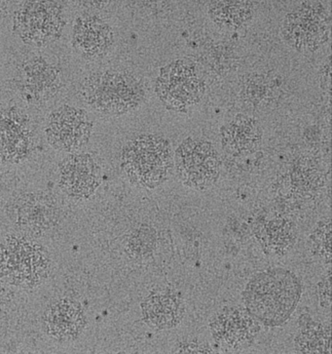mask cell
Returning <instances> with one entry per match:
<instances>
[{
  "label": "cell",
  "mask_w": 332,
  "mask_h": 354,
  "mask_svg": "<svg viewBox=\"0 0 332 354\" xmlns=\"http://www.w3.org/2000/svg\"><path fill=\"white\" fill-rule=\"evenodd\" d=\"M297 277L284 270L260 273L251 280L244 293L248 313L267 326H278L291 315L300 301Z\"/></svg>",
  "instance_id": "6da1fadb"
},
{
  "label": "cell",
  "mask_w": 332,
  "mask_h": 354,
  "mask_svg": "<svg viewBox=\"0 0 332 354\" xmlns=\"http://www.w3.org/2000/svg\"><path fill=\"white\" fill-rule=\"evenodd\" d=\"M79 94L88 108L101 115H125L139 106L144 89L136 77L118 71H95L80 83Z\"/></svg>",
  "instance_id": "7a4b0ae2"
},
{
  "label": "cell",
  "mask_w": 332,
  "mask_h": 354,
  "mask_svg": "<svg viewBox=\"0 0 332 354\" xmlns=\"http://www.w3.org/2000/svg\"><path fill=\"white\" fill-rule=\"evenodd\" d=\"M121 162L133 183L153 189L165 182L172 170L170 144L159 136L142 135L126 145Z\"/></svg>",
  "instance_id": "3957f363"
},
{
  "label": "cell",
  "mask_w": 332,
  "mask_h": 354,
  "mask_svg": "<svg viewBox=\"0 0 332 354\" xmlns=\"http://www.w3.org/2000/svg\"><path fill=\"white\" fill-rule=\"evenodd\" d=\"M66 21L55 0H27L16 11L14 30L23 44L42 47L60 39Z\"/></svg>",
  "instance_id": "277c9868"
},
{
  "label": "cell",
  "mask_w": 332,
  "mask_h": 354,
  "mask_svg": "<svg viewBox=\"0 0 332 354\" xmlns=\"http://www.w3.org/2000/svg\"><path fill=\"white\" fill-rule=\"evenodd\" d=\"M175 165L179 179L196 189H208L219 175V158L210 142L188 139L175 153Z\"/></svg>",
  "instance_id": "5b68a950"
},
{
  "label": "cell",
  "mask_w": 332,
  "mask_h": 354,
  "mask_svg": "<svg viewBox=\"0 0 332 354\" xmlns=\"http://www.w3.org/2000/svg\"><path fill=\"white\" fill-rule=\"evenodd\" d=\"M93 126L84 109L63 104L50 113L45 134L53 149L72 153L86 146Z\"/></svg>",
  "instance_id": "8992f818"
},
{
  "label": "cell",
  "mask_w": 332,
  "mask_h": 354,
  "mask_svg": "<svg viewBox=\"0 0 332 354\" xmlns=\"http://www.w3.org/2000/svg\"><path fill=\"white\" fill-rule=\"evenodd\" d=\"M329 17L324 7L317 3H304L284 19V39L295 48H318L326 40Z\"/></svg>",
  "instance_id": "52a82bcc"
},
{
  "label": "cell",
  "mask_w": 332,
  "mask_h": 354,
  "mask_svg": "<svg viewBox=\"0 0 332 354\" xmlns=\"http://www.w3.org/2000/svg\"><path fill=\"white\" fill-rule=\"evenodd\" d=\"M101 182V168L90 154L70 153L59 165V185L72 198H88Z\"/></svg>",
  "instance_id": "ba28073f"
},
{
  "label": "cell",
  "mask_w": 332,
  "mask_h": 354,
  "mask_svg": "<svg viewBox=\"0 0 332 354\" xmlns=\"http://www.w3.org/2000/svg\"><path fill=\"white\" fill-rule=\"evenodd\" d=\"M115 44V32L98 16L78 17L71 30V45L75 53L88 61L104 58Z\"/></svg>",
  "instance_id": "9c48e42d"
},
{
  "label": "cell",
  "mask_w": 332,
  "mask_h": 354,
  "mask_svg": "<svg viewBox=\"0 0 332 354\" xmlns=\"http://www.w3.org/2000/svg\"><path fill=\"white\" fill-rule=\"evenodd\" d=\"M87 315L77 301L61 299L47 306L42 315L45 334L61 344L72 343L84 333Z\"/></svg>",
  "instance_id": "30bf717a"
},
{
  "label": "cell",
  "mask_w": 332,
  "mask_h": 354,
  "mask_svg": "<svg viewBox=\"0 0 332 354\" xmlns=\"http://www.w3.org/2000/svg\"><path fill=\"white\" fill-rule=\"evenodd\" d=\"M18 86L27 101L44 103L53 98L60 89V71L43 57H33L21 68Z\"/></svg>",
  "instance_id": "8fae6325"
},
{
  "label": "cell",
  "mask_w": 332,
  "mask_h": 354,
  "mask_svg": "<svg viewBox=\"0 0 332 354\" xmlns=\"http://www.w3.org/2000/svg\"><path fill=\"white\" fill-rule=\"evenodd\" d=\"M32 135L27 118L17 109H0V163H18L27 158Z\"/></svg>",
  "instance_id": "7c38bea8"
},
{
  "label": "cell",
  "mask_w": 332,
  "mask_h": 354,
  "mask_svg": "<svg viewBox=\"0 0 332 354\" xmlns=\"http://www.w3.org/2000/svg\"><path fill=\"white\" fill-rule=\"evenodd\" d=\"M144 319L151 326L169 329L180 322L184 306L179 299L169 295L150 297L142 304Z\"/></svg>",
  "instance_id": "4fadbf2b"
},
{
  "label": "cell",
  "mask_w": 332,
  "mask_h": 354,
  "mask_svg": "<svg viewBox=\"0 0 332 354\" xmlns=\"http://www.w3.org/2000/svg\"><path fill=\"white\" fill-rule=\"evenodd\" d=\"M37 196H25L16 204V223L23 230H42L53 221L51 206Z\"/></svg>",
  "instance_id": "5bb4252c"
},
{
  "label": "cell",
  "mask_w": 332,
  "mask_h": 354,
  "mask_svg": "<svg viewBox=\"0 0 332 354\" xmlns=\"http://www.w3.org/2000/svg\"><path fill=\"white\" fill-rule=\"evenodd\" d=\"M159 89L162 90V97L175 106L191 104L200 96V84L195 77L184 71V75H172L162 78Z\"/></svg>",
  "instance_id": "9a60e30c"
},
{
  "label": "cell",
  "mask_w": 332,
  "mask_h": 354,
  "mask_svg": "<svg viewBox=\"0 0 332 354\" xmlns=\"http://www.w3.org/2000/svg\"><path fill=\"white\" fill-rule=\"evenodd\" d=\"M250 0H213L211 15L215 22L222 25L240 26L250 18Z\"/></svg>",
  "instance_id": "2e32d148"
},
{
  "label": "cell",
  "mask_w": 332,
  "mask_h": 354,
  "mask_svg": "<svg viewBox=\"0 0 332 354\" xmlns=\"http://www.w3.org/2000/svg\"><path fill=\"white\" fill-rule=\"evenodd\" d=\"M229 315H224L217 324V335L220 338L226 339L228 343L240 342L245 338V335L250 331V318L242 315L239 311H234Z\"/></svg>",
  "instance_id": "e0dca14e"
}]
</instances>
